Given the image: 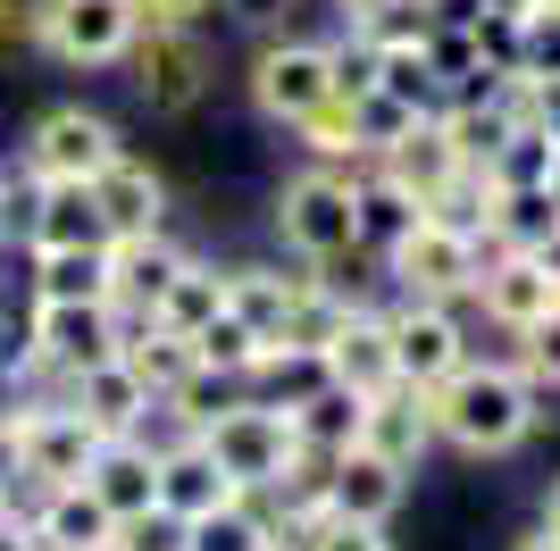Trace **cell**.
<instances>
[{"label": "cell", "mask_w": 560, "mask_h": 551, "mask_svg": "<svg viewBox=\"0 0 560 551\" xmlns=\"http://www.w3.org/2000/svg\"><path fill=\"white\" fill-rule=\"evenodd\" d=\"M427 418H435V443H452L468 459H493V452H518L536 435V385L518 367L460 360L444 385H427Z\"/></svg>", "instance_id": "obj_1"}, {"label": "cell", "mask_w": 560, "mask_h": 551, "mask_svg": "<svg viewBox=\"0 0 560 551\" xmlns=\"http://www.w3.org/2000/svg\"><path fill=\"white\" fill-rule=\"evenodd\" d=\"M360 176H369V160H318L302 176H284L277 192L284 251H302L310 268H335L360 251Z\"/></svg>", "instance_id": "obj_2"}, {"label": "cell", "mask_w": 560, "mask_h": 551, "mask_svg": "<svg viewBox=\"0 0 560 551\" xmlns=\"http://www.w3.org/2000/svg\"><path fill=\"white\" fill-rule=\"evenodd\" d=\"M201 452H210L218 468L243 484V493H277L302 443H293V418H284L277 401H259V392H234L226 410L201 418Z\"/></svg>", "instance_id": "obj_3"}, {"label": "cell", "mask_w": 560, "mask_h": 551, "mask_svg": "<svg viewBox=\"0 0 560 551\" xmlns=\"http://www.w3.org/2000/svg\"><path fill=\"white\" fill-rule=\"evenodd\" d=\"M126 343V318H117L109 301H34V318H25V343H18V376H75V367L109 360Z\"/></svg>", "instance_id": "obj_4"}, {"label": "cell", "mask_w": 560, "mask_h": 551, "mask_svg": "<svg viewBox=\"0 0 560 551\" xmlns=\"http://www.w3.org/2000/svg\"><path fill=\"white\" fill-rule=\"evenodd\" d=\"M385 268H394L401 301H460L477 293V268H486V243L460 226H444V218H410V226L385 243Z\"/></svg>", "instance_id": "obj_5"}, {"label": "cell", "mask_w": 560, "mask_h": 551, "mask_svg": "<svg viewBox=\"0 0 560 551\" xmlns=\"http://www.w3.org/2000/svg\"><path fill=\"white\" fill-rule=\"evenodd\" d=\"M135 34H142L135 0H43V34L34 43L59 68H126Z\"/></svg>", "instance_id": "obj_6"}, {"label": "cell", "mask_w": 560, "mask_h": 551, "mask_svg": "<svg viewBox=\"0 0 560 551\" xmlns=\"http://www.w3.org/2000/svg\"><path fill=\"white\" fill-rule=\"evenodd\" d=\"M109 160H117V126L101 109H84V101L43 109V117H34V134H25V151H18L25 176H75V184H93Z\"/></svg>", "instance_id": "obj_7"}, {"label": "cell", "mask_w": 560, "mask_h": 551, "mask_svg": "<svg viewBox=\"0 0 560 551\" xmlns=\"http://www.w3.org/2000/svg\"><path fill=\"white\" fill-rule=\"evenodd\" d=\"M126 59H135V92H142L160 117L192 109V101L210 92V50H201V34H192V25H142Z\"/></svg>", "instance_id": "obj_8"}, {"label": "cell", "mask_w": 560, "mask_h": 551, "mask_svg": "<svg viewBox=\"0 0 560 551\" xmlns=\"http://www.w3.org/2000/svg\"><path fill=\"white\" fill-rule=\"evenodd\" d=\"M335 92V43H268L252 59V101L268 126H293Z\"/></svg>", "instance_id": "obj_9"}, {"label": "cell", "mask_w": 560, "mask_h": 551, "mask_svg": "<svg viewBox=\"0 0 560 551\" xmlns=\"http://www.w3.org/2000/svg\"><path fill=\"white\" fill-rule=\"evenodd\" d=\"M101 251H109V309H117L126 326L151 318V309H160V293L176 284V268L192 259L185 243H167L160 226H151V234H109Z\"/></svg>", "instance_id": "obj_10"}, {"label": "cell", "mask_w": 560, "mask_h": 551, "mask_svg": "<svg viewBox=\"0 0 560 551\" xmlns=\"http://www.w3.org/2000/svg\"><path fill=\"white\" fill-rule=\"evenodd\" d=\"M385 326H394V367H401V385H419V392L444 385L452 367L468 360L452 301H401V309H385Z\"/></svg>", "instance_id": "obj_11"}, {"label": "cell", "mask_w": 560, "mask_h": 551, "mask_svg": "<svg viewBox=\"0 0 560 551\" xmlns=\"http://www.w3.org/2000/svg\"><path fill=\"white\" fill-rule=\"evenodd\" d=\"M75 243H109L101 201L75 176H25V251H75Z\"/></svg>", "instance_id": "obj_12"}, {"label": "cell", "mask_w": 560, "mask_h": 551, "mask_svg": "<svg viewBox=\"0 0 560 551\" xmlns=\"http://www.w3.org/2000/svg\"><path fill=\"white\" fill-rule=\"evenodd\" d=\"M59 401L93 418V435H135L142 418H151V385L126 367V351H109V360L75 367V376H59Z\"/></svg>", "instance_id": "obj_13"}, {"label": "cell", "mask_w": 560, "mask_h": 551, "mask_svg": "<svg viewBox=\"0 0 560 551\" xmlns=\"http://www.w3.org/2000/svg\"><path fill=\"white\" fill-rule=\"evenodd\" d=\"M84 484L101 493V509H109L117 527L126 518H160V452L142 435H109L93 452V468H84Z\"/></svg>", "instance_id": "obj_14"}, {"label": "cell", "mask_w": 560, "mask_h": 551, "mask_svg": "<svg viewBox=\"0 0 560 551\" xmlns=\"http://www.w3.org/2000/svg\"><path fill=\"white\" fill-rule=\"evenodd\" d=\"M477 301H486L493 326H536L544 309H560V284L544 276L536 251H486V268H477Z\"/></svg>", "instance_id": "obj_15"}, {"label": "cell", "mask_w": 560, "mask_h": 551, "mask_svg": "<svg viewBox=\"0 0 560 551\" xmlns=\"http://www.w3.org/2000/svg\"><path fill=\"white\" fill-rule=\"evenodd\" d=\"M327 376H335V385H351L360 401H369V392H385V385H401L385 309H360V301L343 309V326H335V343H327Z\"/></svg>", "instance_id": "obj_16"}, {"label": "cell", "mask_w": 560, "mask_h": 551, "mask_svg": "<svg viewBox=\"0 0 560 551\" xmlns=\"http://www.w3.org/2000/svg\"><path fill=\"white\" fill-rule=\"evenodd\" d=\"M226 502H243V484L201 452V435H185V443L160 452V518L167 527H185V518H201V509H226Z\"/></svg>", "instance_id": "obj_17"}, {"label": "cell", "mask_w": 560, "mask_h": 551, "mask_svg": "<svg viewBox=\"0 0 560 551\" xmlns=\"http://www.w3.org/2000/svg\"><path fill=\"white\" fill-rule=\"evenodd\" d=\"M360 443L376 459H394V468H419L435 452V418H427V392L419 385H385L360 401Z\"/></svg>", "instance_id": "obj_18"}, {"label": "cell", "mask_w": 560, "mask_h": 551, "mask_svg": "<svg viewBox=\"0 0 560 551\" xmlns=\"http://www.w3.org/2000/svg\"><path fill=\"white\" fill-rule=\"evenodd\" d=\"M401 493H410V468H394V459H376L369 443H351V452H335V477H327V509L335 518H394Z\"/></svg>", "instance_id": "obj_19"}, {"label": "cell", "mask_w": 560, "mask_h": 551, "mask_svg": "<svg viewBox=\"0 0 560 551\" xmlns=\"http://www.w3.org/2000/svg\"><path fill=\"white\" fill-rule=\"evenodd\" d=\"M25 527H34V551H93L117 535V518L101 509L93 484H43L34 509H25Z\"/></svg>", "instance_id": "obj_20"}, {"label": "cell", "mask_w": 560, "mask_h": 551, "mask_svg": "<svg viewBox=\"0 0 560 551\" xmlns=\"http://www.w3.org/2000/svg\"><path fill=\"white\" fill-rule=\"evenodd\" d=\"M93 201H101V234H151L167 218V184L117 151V160L93 176Z\"/></svg>", "instance_id": "obj_21"}, {"label": "cell", "mask_w": 560, "mask_h": 551, "mask_svg": "<svg viewBox=\"0 0 560 551\" xmlns=\"http://www.w3.org/2000/svg\"><path fill=\"white\" fill-rule=\"evenodd\" d=\"M259 543H277V509H268V493H243V502H226V509L185 518L167 551H259Z\"/></svg>", "instance_id": "obj_22"}, {"label": "cell", "mask_w": 560, "mask_h": 551, "mask_svg": "<svg viewBox=\"0 0 560 551\" xmlns=\"http://www.w3.org/2000/svg\"><path fill=\"white\" fill-rule=\"evenodd\" d=\"M452 167H460V151H452V142H444V126H435V117H427V126H410V134H401L394 151H385V160H376V176H394L401 192H410V201L427 209V192H435V184H444Z\"/></svg>", "instance_id": "obj_23"}, {"label": "cell", "mask_w": 560, "mask_h": 551, "mask_svg": "<svg viewBox=\"0 0 560 551\" xmlns=\"http://www.w3.org/2000/svg\"><path fill=\"white\" fill-rule=\"evenodd\" d=\"M293 443H302V452H351V443H360V392L351 385H318L310 392V401H293Z\"/></svg>", "instance_id": "obj_24"}, {"label": "cell", "mask_w": 560, "mask_h": 551, "mask_svg": "<svg viewBox=\"0 0 560 551\" xmlns=\"http://www.w3.org/2000/svg\"><path fill=\"white\" fill-rule=\"evenodd\" d=\"M34 301H109V251L101 243L34 251Z\"/></svg>", "instance_id": "obj_25"}, {"label": "cell", "mask_w": 560, "mask_h": 551, "mask_svg": "<svg viewBox=\"0 0 560 551\" xmlns=\"http://www.w3.org/2000/svg\"><path fill=\"white\" fill-rule=\"evenodd\" d=\"M243 385H259V401L293 410V401H310V392L327 385V360H318V351H293V343H259V360H252Z\"/></svg>", "instance_id": "obj_26"}, {"label": "cell", "mask_w": 560, "mask_h": 551, "mask_svg": "<svg viewBox=\"0 0 560 551\" xmlns=\"http://www.w3.org/2000/svg\"><path fill=\"white\" fill-rule=\"evenodd\" d=\"M343 309H351V301L335 293V284H318V276H302V293H293V309H284V326H277V335H268V343H293V351H318V360H327L335 326H343Z\"/></svg>", "instance_id": "obj_27"}, {"label": "cell", "mask_w": 560, "mask_h": 551, "mask_svg": "<svg viewBox=\"0 0 560 551\" xmlns=\"http://www.w3.org/2000/svg\"><path fill=\"white\" fill-rule=\"evenodd\" d=\"M293 293H302V276H277V268H226V309H234L243 326H259V335H277V326H284Z\"/></svg>", "instance_id": "obj_28"}, {"label": "cell", "mask_w": 560, "mask_h": 551, "mask_svg": "<svg viewBox=\"0 0 560 551\" xmlns=\"http://www.w3.org/2000/svg\"><path fill=\"white\" fill-rule=\"evenodd\" d=\"M218 309H226V268H210V259H185V268H176V284L160 293V309H151V318L176 326V335H192V326L218 318Z\"/></svg>", "instance_id": "obj_29"}, {"label": "cell", "mask_w": 560, "mask_h": 551, "mask_svg": "<svg viewBox=\"0 0 560 551\" xmlns=\"http://www.w3.org/2000/svg\"><path fill=\"white\" fill-rule=\"evenodd\" d=\"M259 343H268V335H259V326H243L234 309H218V318H201V326H192V360L210 367V376H234V385L252 376Z\"/></svg>", "instance_id": "obj_30"}, {"label": "cell", "mask_w": 560, "mask_h": 551, "mask_svg": "<svg viewBox=\"0 0 560 551\" xmlns=\"http://www.w3.org/2000/svg\"><path fill=\"white\" fill-rule=\"evenodd\" d=\"M427 117L435 109H410V101H394V92H376V84L351 101V126H360V151H369V160H385V151H394L410 126H427Z\"/></svg>", "instance_id": "obj_31"}, {"label": "cell", "mask_w": 560, "mask_h": 551, "mask_svg": "<svg viewBox=\"0 0 560 551\" xmlns=\"http://www.w3.org/2000/svg\"><path fill=\"white\" fill-rule=\"evenodd\" d=\"M293 134H302L310 160H369V151H360V126H351V101H343V92H327L310 117H293Z\"/></svg>", "instance_id": "obj_32"}, {"label": "cell", "mask_w": 560, "mask_h": 551, "mask_svg": "<svg viewBox=\"0 0 560 551\" xmlns=\"http://www.w3.org/2000/svg\"><path fill=\"white\" fill-rule=\"evenodd\" d=\"M410 218H419V201L394 176H360V243H394Z\"/></svg>", "instance_id": "obj_33"}, {"label": "cell", "mask_w": 560, "mask_h": 551, "mask_svg": "<svg viewBox=\"0 0 560 551\" xmlns=\"http://www.w3.org/2000/svg\"><path fill=\"white\" fill-rule=\"evenodd\" d=\"M518 376L527 385H560V309H544L536 326H518Z\"/></svg>", "instance_id": "obj_34"}, {"label": "cell", "mask_w": 560, "mask_h": 551, "mask_svg": "<svg viewBox=\"0 0 560 551\" xmlns=\"http://www.w3.org/2000/svg\"><path fill=\"white\" fill-rule=\"evenodd\" d=\"M302 551H394V543H385L376 518H335V509H327V518L302 535Z\"/></svg>", "instance_id": "obj_35"}, {"label": "cell", "mask_w": 560, "mask_h": 551, "mask_svg": "<svg viewBox=\"0 0 560 551\" xmlns=\"http://www.w3.org/2000/svg\"><path fill=\"white\" fill-rule=\"evenodd\" d=\"M135 9H142V25H201L218 0H135Z\"/></svg>", "instance_id": "obj_36"}, {"label": "cell", "mask_w": 560, "mask_h": 551, "mask_svg": "<svg viewBox=\"0 0 560 551\" xmlns=\"http://www.w3.org/2000/svg\"><path fill=\"white\" fill-rule=\"evenodd\" d=\"M43 34V0H0V43H34Z\"/></svg>", "instance_id": "obj_37"}, {"label": "cell", "mask_w": 560, "mask_h": 551, "mask_svg": "<svg viewBox=\"0 0 560 551\" xmlns=\"http://www.w3.org/2000/svg\"><path fill=\"white\" fill-rule=\"evenodd\" d=\"M218 9H226L234 25H277L284 9H293V0H218Z\"/></svg>", "instance_id": "obj_38"}, {"label": "cell", "mask_w": 560, "mask_h": 551, "mask_svg": "<svg viewBox=\"0 0 560 551\" xmlns=\"http://www.w3.org/2000/svg\"><path fill=\"white\" fill-rule=\"evenodd\" d=\"M335 9H343V25H351V34H360V25H376V17H385V9H401V0H335Z\"/></svg>", "instance_id": "obj_39"}, {"label": "cell", "mask_w": 560, "mask_h": 551, "mask_svg": "<svg viewBox=\"0 0 560 551\" xmlns=\"http://www.w3.org/2000/svg\"><path fill=\"white\" fill-rule=\"evenodd\" d=\"M536 259H544V276H552V284H560V226H552V234H544V243H536Z\"/></svg>", "instance_id": "obj_40"}, {"label": "cell", "mask_w": 560, "mask_h": 551, "mask_svg": "<svg viewBox=\"0 0 560 551\" xmlns=\"http://www.w3.org/2000/svg\"><path fill=\"white\" fill-rule=\"evenodd\" d=\"M9 226H18V192L0 184V243H9Z\"/></svg>", "instance_id": "obj_41"}, {"label": "cell", "mask_w": 560, "mask_h": 551, "mask_svg": "<svg viewBox=\"0 0 560 551\" xmlns=\"http://www.w3.org/2000/svg\"><path fill=\"white\" fill-rule=\"evenodd\" d=\"M544 527L560 535V477H552V493H544Z\"/></svg>", "instance_id": "obj_42"}, {"label": "cell", "mask_w": 560, "mask_h": 551, "mask_svg": "<svg viewBox=\"0 0 560 551\" xmlns=\"http://www.w3.org/2000/svg\"><path fill=\"white\" fill-rule=\"evenodd\" d=\"M518 551H560V535H552V527H536V535H527Z\"/></svg>", "instance_id": "obj_43"}, {"label": "cell", "mask_w": 560, "mask_h": 551, "mask_svg": "<svg viewBox=\"0 0 560 551\" xmlns=\"http://www.w3.org/2000/svg\"><path fill=\"white\" fill-rule=\"evenodd\" d=\"M544 184H552V201H560V134H552V176H544Z\"/></svg>", "instance_id": "obj_44"}, {"label": "cell", "mask_w": 560, "mask_h": 551, "mask_svg": "<svg viewBox=\"0 0 560 551\" xmlns=\"http://www.w3.org/2000/svg\"><path fill=\"white\" fill-rule=\"evenodd\" d=\"M259 551H302V543H293V535H277V543H259Z\"/></svg>", "instance_id": "obj_45"}, {"label": "cell", "mask_w": 560, "mask_h": 551, "mask_svg": "<svg viewBox=\"0 0 560 551\" xmlns=\"http://www.w3.org/2000/svg\"><path fill=\"white\" fill-rule=\"evenodd\" d=\"M93 551H135V543H126V535H109V543H93Z\"/></svg>", "instance_id": "obj_46"}, {"label": "cell", "mask_w": 560, "mask_h": 551, "mask_svg": "<svg viewBox=\"0 0 560 551\" xmlns=\"http://www.w3.org/2000/svg\"><path fill=\"white\" fill-rule=\"evenodd\" d=\"M527 9H560V0H527Z\"/></svg>", "instance_id": "obj_47"}]
</instances>
